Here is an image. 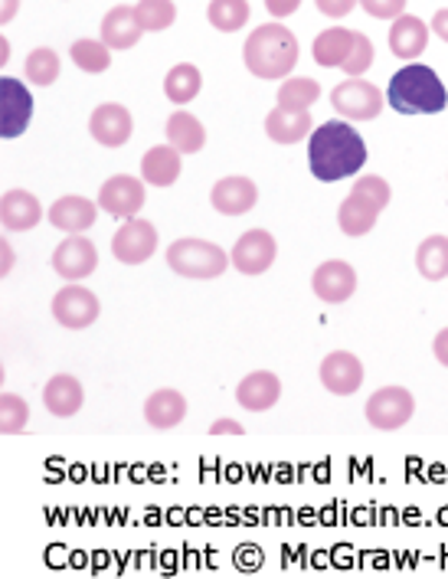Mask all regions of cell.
<instances>
[{"instance_id":"cell-1","label":"cell","mask_w":448,"mask_h":579,"mask_svg":"<svg viewBox=\"0 0 448 579\" xmlns=\"http://www.w3.org/2000/svg\"><path fill=\"white\" fill-rule=\"evenodd\" d=\"M308 164L318 181L334 184L360 174L367 164V145L351 128V122H324L308 138Z\"/></svg>"},{"instance_id":"cell-2","label":"cell","mask_w":448,"mask_h":579,"mask_svg":"<svg viewBox=\"0 0 448 579\" xmlns=\"http://www.w3.org/2000/svg\"><path fill=\"white\" fill-rule=\"evenodd\" d=\"M242 59L255 79L265 82L288 79L291 69L298 66V39L285 23H262L245 36Z\"/></svg>"},{"instance_id":"cell-3","label":"cell","mask_w":448,"mask_h":579,"mask_svg":"<svg viewBox=\"0 0 448 579\" xmlns=\"http://www.w3.org/2000/svg\"><path fill=\"white\" fill-rule=\"evenodd\" d=\"M387 102L400 115H439V112H446L448 89L433 66L410 63L390 79Z\"/></svg>"},{"instance_id":"cell-4","label":"cell","mask_w":448,"mask_h":579,"mask_svg":"<svg viewBox=\"0 0 448 579\" xmlns=\"http://www.w3.org/2000/svg\"><path fill=\"white\" fill-rule=\"evenodd\" d=\"M168 265L171 272L184 275V279H220L226 269L232 265L229 252L223 246L210 242V239H174L168 246Z\"/></svg>"},{"instance_id":"cell-5","label":"cell","mask_w":448,"mask_h":579,"mask_svg":"<svg viewBox=\"0 0 448 579\" xmlns=\"http://www.w3.org/2000/svg\"><path fill=\"white\" fill-rule=\"evenodd\" d=\"M364 412H367V422H370L374 429H380V432H397V429H403V425L413 419L416 399H413V393H410L406 386H380V389L367 399Z\"/></svg>"},{"instance_id":"cell-6","label":"cell","mask_w":448,"mask_h":579,"mask_svg":"<svg viewBox=\"0 0 448 579\" xmlns=\"http://www.w3.org/2000/svg\"><path fill=\"white\" fill-rule=\"evenodd\" d=\"M387 105V95L364 79H347L331 92V109L347 122H374Z\"/></svg>"},{"instance_id":"cell-7","label":"cell","mask_w":448,"mask_h":579,"mask_svg":"<svg viewBox=\"0 0 448 579\" xmlns=\"http://www.w3.org/2000/svg\"><path fill=\"white\" fill-rule=\"evenodd\" d=\"M99 311H102V305H99L95 292H89L79 282H69L53 295V318L69 331H82V328L95 325Z\"/></svg>"},{"instance_id":"cell-8","label":"cell","mask_w":448,"mask_h":579,"mask_svg":"<svg viewBox=\"0 0 448 579\" xmlns=\"http://www.w3.org/2000/svg\"><path fill=\"white\" fill-rule=\"evenodd\" d=\"M154 249H158V229L151 219H141V216L125 219L112 239V252L122 265H141L154 256Z\"/></svg>"},{"instance_id":"cell-9","label":"cell","mask_w":448,"mask_h":579,"mask_svg":"<svg viewBox=\"0 0 448 579\" xmlns=\"http://www.w3.org/2000/svg\"><path fill=\"white\" fill-rule=\"evenodd\" d=\"M275 256H278V246H275V236L268 229H249L229 249L232 269L242 272V275H262V272H268L275 265Z\"/></svg>"},{"instance_id":"cell-10","label":"cell","mask_w":448,"mask_h":579,"mask_svg":"<svg viewBox=\"0 0 448 579\" xmlns=\"http://www.w3.org/2000/svg\"><path fill=\"white\" fill-rule=\"evenodd\" d=\"M30 118H33L30 89L20 79L3 76L0 79V135L3 138H20L30 128Z\"/></svg>"},{"instance_id":"cell-11","label":"cell","mask_w":448,"mask_h":579,"mask_svg":"<svg viewBox=\"0 0 448 579\" xmlns=\"http://www.w3.org/2000/svg\"><path fill=\"white\" fill-rule=\"evenodd\" d=\"M53 269L56 275H62L66 282H82L89 279L95 269H99V249L92 239H85L82 232L62 239L56 249H53Z\"/></svg>"},{"instance_id":"cell-12","label":"cell","mask_w":448,"mask_h":579,"mask_svg":"<svg viewBox=\"0 0 448 579\" xmlns=\"http://www.w3.org/2000/svg\"><path fill=\"white\" fill-rule=\"evenodd\" d=\"M311 292L328 305H344L357 292V272L344 259H328L311 275Z\"/></svg>"},{"instance_id":"cell-13","label":"cell","mask_w":448,"mask_h":579,"mask_svg":"<svg viewBox=\"0 0 448 579\" xmlns=\"http://www.w3.org/2000/svg\"><path fill=\"white\" fill-rule=\"evenodd\" d=\"M89 135H92L99 145H105V148H122V145H128L131 135H135V118H131V112H128L125 105L105 102V105H99V109L92 112V118H89Z\"/></svg>"},{"instance_id":"cell-14","label":"cell","mask_w":448,"mask_h":579,"mask_svg":"<svg viewBox=\"0 0 448 579\" xmlns=\"http://www.w3.org/2000/svg\"><path fill=\"white\" fill-rule=\"evenodd\" d=\"M141 206H145V181L131 174H115L99 191V209H105L108 216L131 219L135 213H141Z\"/></svg>"},{"instance_id":"cell-15","label":"cell","mask_w":448,"mask_h":579,"mask_svg":"<svg viewBox=\"0 0 448 579\" xmlns=\"http://www.w3.org/2000/svg\"><path fill=\"white\" fill-rule=\"evenodd\" d=\"M321 384L334 396H354L364 384V364L351 351H334L321 361Z\"/></svg>"},{"instance_id":"cell-16","label":"cell","mask_w":448,"mask_h":579,"mask_svg":"<svg viewBox=\"0 0 448 579\" xmlns=\"http://www.w3.org/2000/svg\"><path fill=\"white\" fill-rule=\"evenodd\" d=\"M429 33H433V26L426 20H420L413 13H403L390 26V53L406 59V63H416V56H423L426 46H429Z\"/></svg>"},{"instance_id":"cell-17","label":"cell","mask_w":448,"mask_h":579,"mask_svg":"<svg viewBox=\"0 0 448 579\" xmlns=\"http://www.w3.org/2000/svg\"><path fill=\"white\" fill-rule=\"evenodd\" d=\"M210 203L223 216H245L259 203V188H255V181L239 178V174L236 178H223V181L214 184Z\"/></svg>"},{"instance_id":"cell-18","label":"cell","mask_w":448,"mask_h":579,"mask_svg":"<svg viewBox=\"0 0 448 579\" xmlns=\"http://www.w3.org/2000/svg\"><path fill=\"white\" fill-rule=\"evenodd\" d=\"M95 213H99V203L85 200V196H59L49 209H46V219L49 226L76 236V232H85L92 223H95Z\"/></svg>"},{"instance_id":"cell-19","label":"cell","mask_w":448,"mask_h":579,"mask_svg":"<svg viewBox=\"0 0 448 579\" xmlns=\"http://www.w3.org/2000/svg\"><path fill=\"white\" fill-rule=\"evenodd\" d=\"M85 402V389L72 374H56L43 386V406L56 419H72Z\"/></svg>"},{"instance_id":"cell-20","label":"cell","mask_w":448,"mask_h":579,"mask_svg":"<svg viewBox=\"0 0 448 579\" xmlns=\"http://www.w3.org/2000/svg\"><path fill=\"white\" fill-rule=\"evenodd\" d=\"M282 399V381L272 371H255L236 386V402L249 412H265Z\"/></svg>"},{"instance_id":"cell-21","label":"cell","mask_w":448,"mask_h":579,"mask_svg":"<svg viewBox=\"0 0 448 579\" xmlns=\"http://www.w3.org/2000/svg\"><path fill=\"white\" fill-rule=\"evenodd\" d=\"M265 135L275 145H298L311 135V109H272L265 115Z\"/></svg>"},{"instance_id":"cell-22","label":"cell","mask_w":448,"mask_h":579,"mask_svg":"<svg viewBox=\"0 0 448 579\" xmlns=\"http://www.w3.org/2000/svg\"><path fill=\"white\" fill-rule=\"evenodd\" d=\"M0 219L7 232H26L39 226L43 219V203L30 191H7L0 200Z\"/></svg>"},{"instance_id":"cell-23","label":"cell","mask_w":448,"mask_h":579,"mask_svg":"<svg viewBox=\"0 0 448 579\" xmlns=\"http://www.w3.org/2000/svg\"><path fill=\"white\" fill-rule=\"evenodd\" d=\"M187 419V396L181 389H154L145 399V422L151 429H174Z\"/></svg>"},{"instance_id":"cell-24","label":"cell","mask_w":448,"mask_h":579,"mask_svg":"<svg viewBox=\"0 0 448 579\" xmlns=\"http://www.w3.org/2000/svg\"><path fill=\"white\" fill-rule=\"evenodd\" d=\"M380 213H383V209H380L377 203H370L367 196L351 191L344 196V203L337 206V226H341L344 236L360 239V236H367V232L377 226Z\"/></svg>"},{"instance_id":"cell-25","label":"cell","mask_w":448,"mask_h":579,"mask_svg":"<svg viewBox=\"0 0 448 579\" xmlns=\"http://www.w3.org/2000/svg\"><path fill=\"white\" fill-rule=\"evenodd\" d=\"M181 151L174 145H158L141 158V181L151 188H174L181 178Z\"/></svg>"},{"instance_id":"cell-26","label":"cell","mask_w":448,"mask_h":579,"mask_svg":"<svg viewBox=\"0 0 448 579\" xmlns=\"http://www.w3.org/2000/svg\"><path fill=\"white\" fill-rule=\"evenodd\" d=\"M141 36H145V30H141V23H138L135 7H112V10L102 16V39H105L112 49H131Z\"/></svg>"},{"instance_id":"cell-27","label":"cell","mask_w":448,"mask_h":579,"mask_svg":"<svg viewBox=\"0 0 448 579\" xmlns=\"http://www.w3.org/2000/svg\"><path fill=\"white\" fill-rule=\"evenodd\" d=\"M354 30H344V26H331V30H321L318 36H314V43H311V56H314V63L318 66H324V69H341L344 63H347V56H351V49H354Z\"/></svg>"},{"instance_id":"cell-28","label":"cell","mask_w":448,"mask_h":579,"mask_svg":"<svg viewBox=\"0 0 448 579\" xmlns=\"http://www.w3.org/2000/svg\"><path fill=\"white\" fill-rule=\"evenodd\" d=\"M164 135H168V145H174L181 155H197V151H204V145H207V128H204L200 118L191 115L187 109H177V112L168 118Z\"/></svg>"},{"instance_id":"cell-29","label":"cell","mask_w":448,"mask_h":579,"mask_svg":"<svg viewBox=\"0 0 448 579\" xmlns=\"http://www.w3.org/2000/svg\"><path fill=\"white\" fill-rule=\"evenodd\" d=\"M200 86H204V76L194 63H177L168 76H164V95L174 102V105H187L200 95Z\"/></svg>"},{"instance_id":"cell-30","label":"cell","mask_w":448,"mask_h":579,"mask_svg":"<svg viewBox=\"0 0 448 579\" xmlns=\"http://www.w3.org/2000/svg\"><path fill=\"white\" fill-rule=\"evenodd\" d=\"M416 269L429 282L448 279V236L436 232V236H429V239L420 242V249H416Z\"/></svg>"},{"instance_id":"cell-31","label":"cell","mask_w":448,"mask_h":579,"mask_svg":"<svg viewBox=\"0 0 448 579\" xmlns=\"http://www.w3.org/2000/svg\"><path fill=\"white\" fill-rule=\"evenodd\" d=\"M69 56H72V63H76L82 72H92V76H99V72H105V69L112 66V46H108L105 39H92V36L76 39V43L69 46Z\"/></svg>"},{"instance_id":"cell-32","label":"cell","mask_w":448,"mask_h":579,"mask_svg":"<svg viewBox=\"0 0 448 579\" xmlns=\"http://www.w3.org/2000/svg\"><path fill=\"white\" fill-rule=\"evenodd\" d=\"M59 69H62V63H59V56H56V49H49V46H36L30 56H26V63H23V76H26V82H33V86H53L56 79H59Z\"/></svg>"},{"instance_id":"cell-33","label":"cell","mask_w":448,"mask_h":579,"mask_svg":"<svg viewBox=\"0 0 448 579\" xmlns=\"http://www.w3.org/2000/svg\"><path fill=\"white\" fill-rule=\"evenodd\" d=\"M321 99V82L311 76H291L278 89V105L282 109H311Z\"/></svg>"},{"instance_id":"cell-34","label":"cell","mask_w":448,"mask_h":579,"mask_svg":"<svg viewBox=\"0 0 448 579\" xmlns=\"http://www.w3.org/2000/svg\"><path fill=\"white\" fill-rule=\"evenodd\" d=\"M207 20L220 33H236V30H242L249 23V3L245 0H210Z\"/></svg>"},{"instance_id":"cell-35","label":"cell","mask_w":448,"mask_h":579,"mask_svg":"<svg viewBox=\"0 0 448 579\" xmlns=\"http://www.w3.org/2000/svg\"><path fill=\"white\" fill-rule=\"evenodd\" d=\"M135 13H138V23L145 33H161L177 20V7L171 0H141L135 7Z\"/></svg>"},{"instance_id":"cell-36","label":"cell","mask_w":448,"mask_h":579,"mask_svg":"<svg viewBox=\"0 0 448 579\" xmlns=\"http://www.w3.org/2000/svg\"><path fill=\"white\" fill-rule=\"evenodd\" d=\"M26 422H30V406H26V399L7 389V393L0 396V429H3V435L23 432Z\"/></svg>"},{"instance_id":"cell-37","label":"cell","mask_w":448,"mask_h":579,"mask_svg":"<svg viewBox=\"0 0 448 579\" xmlns=\"http://www.w3.org/2000/svg\"><path fill=\"white\" fill-rule=\"evenodd\" d=\"M370 66H374V43H370L367 33H357L354 36V49H351V56H347V63L341 69L347 72V79H364V72Z\"/></svg>"},{"instance_id":"cell-38","label":"cell","mask_w":448,"mask_h":579,"mask_svg":"<svg viewBox=\"0 0 448 579\" xmlns=\"http://www.w3.org/2000/svg\"><path fill=\"white\" fill-rule=\"evenodd\" d=\"M351 191L360 193V196H367V200H370V203H377L380 209H387V203H390V196H393L390 184H387L383 178H377V174H364V178H360Z\"/></svg>"},{"instance_id":"cell-39","label":"cell","mask_w":448,"mask_h":579,"mask_svg":"<svg viewBox=\"0 0 448 579\" xmlns=\"http://www.w3.org/2000/svg\"><path fill=\"white\" fill-rule=\"evenodd\" d=\"M360 7L377 20H397L406 13V0H360Z\"/></svg>"},{"instance_id":"cell-40","label":"cell","mask_w":448,"mask_h":579,"mask_svg":"<svg viewBox=\"0 0 448 579\" xmlns=\"http://www.w3.org/2000/svg\"><path fill=\"white\" fill-rule=\"evenodd\" d=\"M318 3V10L324 13V16H331V20H341V16H347L360 0H314Z\"/></svg>"},{"instance_id":"cell-41","label":"cell","mask_w":448,"mask_h":579,"mask_svg":"<svg viewBox=\"0 0 448 579\" xmlns=\"http://www.w3.org/2000/svg\"><path fill=\"white\" fill-rule=\"evenodd\" d=\"M265 7H268V13L275 20H285V16H291L301 7V0H265Z\"/></svg>"},{"instance_id":"cell-42","label":"cell","mask_w":448,"mask_h":579,"mask_svg":"<svg viewBox=\"0 0 448 579\" xmlns=\"http://www.w3.org/2000/svg\"><path fill=\"white\" fill-rule=\"evenodd\" d=\"M210 435H242V425L236 419H217L210 425Z\"/></svg>"},{"instance_id":"cell-43","label":"cell","mask_w":448,"mask_h":579,"mask_svg":"<svg viewBox=\"0 0 448 579\" xmlns=\"http://www.w3.org/2000/svg\"><path fill=\"white\" fill-rule=\"evenodd\" d=\"M433 354H436V361L448 367V328H443L439 334H436V341H433Z\"/></svg>"},{"instance_id":"cell-44","label":"cell","mask_w":448,"mask_h":579,"mask_svg":"<svg viewBox=\"0 0 448 579\" xmlns=\"http://www.w3.org/2000/svg\"><path fill=\"white\" fill-rule=\"evenodd\" d=\"M433 33H436L439 39H446L448 43V7L436 10V16H433Z\"/></svg>"},{"instance_id":"cell-45","label":"cell","mask_w":448,"mask_h":579,"mask_svg":"<svg viewBox=\"0 0 448 579\" xmlns=\"http://www.w3.org/2000/svg\"><path fill=\"white\" fill-rule=\"evenodd\" d=\"M16 3H20V0H3V13H0V16H3V23H10V20H13V13H16Z\"/></svg>"},{"instance_id":"cell-46","label":"cell","mask_w":448,"mask_h":579,"mask_svg":"<svg viewBox=\"0 0 448 579\" xmlns=\"http://www.w3.org/2000/svg\"><path fill=\"white\" fill-rule=\"evenodd\" d=\"M10 269H13V249H10V246L3 242V275H7Z\"/></svg>"},{"instance_id":"cell-47","label":"cell","mask_w":448,"mask_h":579,"mask_svg":"<svg viewBox=\"0 0 448 579\" xmlns=\"http://www.w3.org/2000/svg\"><path fill=\"white\" fill-rule=\"evenodd\" d=\"M0 53H3V56H0V63H7V59H10V43H7V39H3V46H0Z\"/></svg>"}]
</instances>
